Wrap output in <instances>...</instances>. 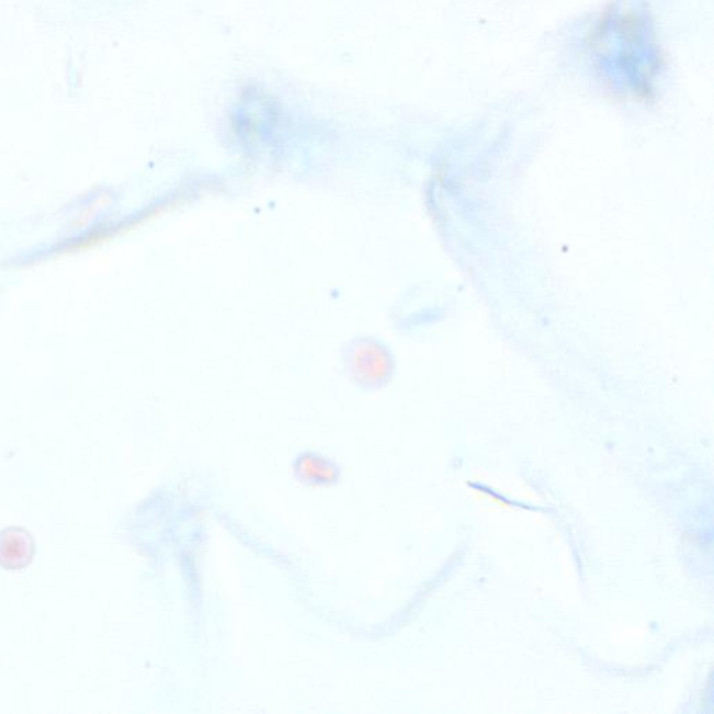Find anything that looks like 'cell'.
<instances>
[{"label":"cell","instance_id":"cell-1","mask_svg":"<svg viewBox=\"0 0 714 714\" xmlns=\"http://www.w3.org/2000/svg\"><path fill=\"white\" fill-rule=\"evenodd\" d=\"M35 541L27 529L10 526L0 532V567L20 571L33 563Z\"/></svg>","mask_w":714,"mask_h":714},{"label":"cell","instance_id":"cell-2","mask_svg":"<svg viewBox=\"0 0 714 714\" xmlns=\"http://www.w3.org/2000/svg\"><path fill=\"white\" fill-rule=\"evenodd\" d=\"M297 477L310 486H332L338 481L339 471L333 462L324 458L321 455L303 454L295 464Z\"/></svg>","mask_w":714,"mask_h":714}]
</instances>
